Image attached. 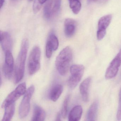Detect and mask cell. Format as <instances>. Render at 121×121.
<instances>
[{
  "label": "cell",
  "mask_w": 121,
  "mask_h": 121,
  "mask_svg": "<svg viewBox=\"0 0 121 121\" xmlns=\"http://www.w3.org/2000/svg\"><path fill=\"white\" fill-rule=\"evenodd\" d=\"M48 40L51 43L54 51H56L58 48L59 42L58 38L53 32L49 34Z\"/></svg>",
  "instance_id": "obj_20"
},
{
  "label": "cell",
  "mask_w": 121,
  "mask_h": 121,
  "mask_svg": "<svg viewBox=\"0 0 121 121\" xmlns=\"http://www.w3.org/2000/svg\"><path fill=\"white\" fill-rule=\"evenodd\" d=\"M73 58V52L70 47H65L60 52L56 60L55 64L61 75H66Z\"/></svg>",
  "instance_id": "obj_2"
},
{
  "label": "cell",
  "mask_w": 121,
  "mask_h": 121,
  "mask_svg": "<svg viewBox=\"0 0 121 121\" xmlns=\"http://www.w3.org/2000/svg\"><path fill=\"white\" fill-rule=\"evenodd\" d=\"M53 51V49L51 43L47 40L46 47V54L47 58H50L51 57Z\"/></svg>",
  "instance_id": "obj_23"
},
{
  "label": "cell",
  "mask_w": 121,
  "mask_h": 121,
  "mask_svg": "<svg viewBox=\"0 0 121 121\" xmlns=\"http://www.w3.org/2000/svg\"><path fill=\"white\" fill-rule=\"evenodd\" d=\"M33 0H29V1H33Z\"/></svg>",
  "instance_id": "obj_31"
},
{
  "label": "cell",
  "mask_w": 121,
  "mask_h": 121,
  "mask_svg": "<svg viewBox=\"0 0 121 121\" xmlns=\"http://www.w3.org/2000/svg\"><path fill=\"white\" fill-rule=\"evenodd\" d=\"M0 42L3 51L5 53L11 51L13 46V41L11 35L7 32H0Z\"/></svg>",
  "instance_id": "obj_9"
},
{
  "label": "cell",
  "mask_w": 121,
  "mask_h": 121,
  "mask_svg": "<svg viewBox=\"0 0 121 121\" xmlns=\"http://www.w3.org/2000/svg\"><path fill=\"white\" fill-rule=\"evenodd\" d=\"M29 47V41L27 39H24L22 42L20 51L16 61L14 78L15 83L19 82L24 78Z\"/></svg>",
  "instance_id": "obj_1"
},
{
  "label": "cell",
  "mask_w": 121,
  "mask_h": 121,
  "mask_svg": "<svg viewBox=\"0 0 121 121\" xmlns=\"http://www.w3.org/2000/svg\"><path fill=\"white\" fill-rule=\"evenodd\" d=\"M63 87L60 84H56L52 88L50 93L49 97L50 99L53 102L58 100L63 92Z\"/></svg>",
  "instance_id": "obj_14"
},
{
  "label": "cell",
  "mask_w": 121,
  "mask_h": 121,
  "mask_svg": "<svg viewBox=\"0 0 121 121\" xmlns=\"http://www.w3.org/2000/svg\"><path fill=\"white\" fill-rule=\"evenodd\" d=\"M53 0H48L46 3L43 8V15L46 20L51 19L53 15Z\"/></svg>",
  "instance_id": "obj_18"
},
{
  "label": "cell",
  "mask_w": 121,
  "mask_h": 121,
  "mask_svg": "<svg viewBox=\"0 0 121 121\" xmlns=\"http://www.w3.org/2000/svg\"><path fill=\"white\" fill-rule=\"evenodd\" d=\"M35 90L34 86H31L27 90L21 102L19 110V115L21 119L25 118L29 112L30 109V101L34 92Z\"/></svg>",
  "instance_id": "obj_5"
},
{
  "label": "cell",
  "mask_w": 121,
  "mask_h": 121,
  "mask_svg": "<svg viewBox=\"0 0 121 121\" xmlns=\"http://www.w3.org/2000/svg\"><path fill=\"white\" fill-rule=\"evenodd\" d=\"M42 5L37 0H35L33 5V10L34 13L36 14L39 12L41 8Z\"/></svg>",
  "instance_id": "obj_25"
},
{
  "label": "cell",
  "mask_w": 121,
  "mask_h": 121,
  "mask_svg": "<svg viewBox=\"0 0 121 121\" xmlns=\"http://www.w3.org/2000/svg\"><path fill=\"white\" fill-rule=\"evenodd\" d=\"M99 103L98 100L93 102L89 107L86 115V120L95 121L97 118Z\"/></svg>",
  "instance_id": "obj_12"
},
{
  "label": "cell",
  "mask_w": 121,
  "mask_h": 121,
  "mask_svg": "<svg viewBox=\"0 0 121 121\" xmlns=\"http://www.w3.org/2000/svg\"><path fill=\"white\" fill-rule=\"evenodd\" d=\"M5 0H0V9H1L4 5Z\"/></svg>",
  "instance_id": "obj_28"
},
{
  "label": "cell",
  "mask_w": 121,
  "mask_h": 121,
  "mask_svg": "<svg viewBox=\"0 0 121 121\" xmlns=\"http://www.w3.org/2000/svg\"><path fill=\"white\" fill-rule=\"evenodd\" d=\"M121 65V48L110 62L106 70L105 75V78L107 80H109L115 78L117 74Z\"/></svg>",
  "instance_id": "obj_7"
},
{
  "label": "cell",
  "mask_w": 121,
  "mask_h": 121,
  "mask_svg": "<svg viewBox=\"0 0 121 121\" xmlns=\"http://www.w3.org/2000/svg\"><path fill=\"white\" fill-rule=\"evenodd\" d=\"M41 56L40 48L38 46H35L32 50L28 59V68L30 75H34L40 69Z\"/></svg>",
  "instance_id": "obj_3"
},
{
  "label": "cell",
  "mask_w": 121,
  "mask_h": 121,
  "mask_svg": "<svg viewBox=\"0 0 121 121\" xmlns=\"http://www.w3.org/2000/svg\"><path fill=\"white\" fill-rule=\"evenodd\" d=\"M69 6L75 14H78L80 11L81 4L80 0H68Z\"/></svg>",
  "instance_id": "obj_19"
},
{
  "label": "cell",
  "mask_w": 121,
  "mask_h": 121,
  "mask_svg": "<svg viewBox=\"0 0 121 121\" xmlns=\"http://www.w3.org/2000/svg\"><path fill=\"white\" fill-rule=\"evenodd\" d=\"M70 96L67 95L63 103V105L61 110L60 113L61 117L63 119H65L67 116L68 114V106L69 102Z\"/></svg>",
  "instance_id": "obj_21"
},
{
  "label": "cell",
  "mask_w": 121,
  "mask_h": 121,
  "mask_svg": "<svg viewBox=\"0 0 121 121\" xmlns=\"http://www.w3.org/2000/svg\"><path fill=\"white\" fill-rule=\"evenodd\" d=\"M62 0H53V15L58 13L61 7Z\"/></svg>",
  "instance_id": "obj_22"
},
{
  "label": "cell",
  "mask_w": 121,
  "mask_h": 121,
  "mask_svg": "<svg viewBox=\"0 0 121 121\" xmlns=\"http://www.w3.org/2000/svg\"><path fill=\"white\" fill-rule=\"evenodd\" d=\"M45 111L40 106L35 105L32 121H44L46 118Z\"/></svg>",
  "instance_id": "obj_15"
},
{
  "label": "cell",
  "mask_w": 121,
  "mask_h": 121,
  "mask_svg": "<svg viewBox=\"0 0 121 121\" xmlns=\"http://www.w3.org/2000/svg\"><path fill=\"white\" fill-rule=\"evenodd\" d=\"M4 108H5L4 114L2 121H10L14 116L15 111L14 103L8 105Z\"/></svg>",
  "instance_id": "obj_16"
},
{
  "label": "cell",
  "mask_w": 121,
  "mask_h": 121,
  "mask_svg": "<svg viewBox=\"0 0 121 121\" xmlns=\"http://www.w3.org/2000/svg\"><path fill=\"white\" fill-rule=\"evenodd\" d=\"M98 0H87V2L88 3H90L92 1H95V2H96V1H98Z\"/></svg>",
  "instance_id": "obj_30"
},
{
  "label": "cell",
  "mask_w": 121,
  "mask_h": 121,
  "mask_svg": "<svg viewBox=\"0 0 121 121\" xmlns=\"http://www.w3.org/2000/svg\"><path fill=\"white\" fill-rule=\"evenodd\" d=\"M61 117H61L60 112L58 113L57 116H56V121H61Z\"/></svg>",
  "instance_id": "obj_27"
},
{
  "label": "cell",
  "mask_w": 121,
  "mask_h": 121,
  "mask_svg": "<svg viewBox=\"0 0 121 121\" xmlns=\"http://www.w3.org/2000/svg\"><path fill=\"white\" fill-rule=\"evenodd\" d=\"M41 4H43L47 2L48 0H37Z\"/></svg>",
  "instance_id": "obj_29"
},
{
  "label": "cell",
  "mask_w": 121,
  "mask_h": 121,
  "mask_svg": "<svg viewBox=\"0 0 121 121\" xmlns=\"http://www.w3.org/2000/svg\"><path fill=\"white\" fill-rule=\"evenodd\" d=\"M112 18V16L111 14L105 15L101 17L98 21V29L106 30L111 22Z\"/></svg>",
  "instance_id": "obj_17"
},
{
  "label": "cell",
  "mask_w": 121,
  "mask_h": 121,
  "mask_svg": "<svg viewBox=\"0 0 121 121\" xmlns=\"http://www.w3.org/2000/svg\"><path fill=\"white\" fill-rule=\"evenodd\" d=\"M91 77L86 78L81 83L80 86V93L83 102H87L89 100V89L91 82Z\"/></svg>",
  "instance_id": "obj_10"
},
{
  "label": "cell",
  "mask_w": 121,
  "mask_h": 121,
  "mask_svg": "<svg viewBox=\"0 0 121 121\" xmlns=\"http://www.w3.org/2000/svg\"><path fill=\"white\" fill-rule=\"evenodd\" d=\"M26 91V85L25 82L19 84L5 98L2 104V108H4L8 105L14 103L21 96L25 95Z\"/></svg>",
  "instance_id": "obj_6"
},
{
  "label": "cell",
  "mask_w": 121,
  "mask_h": 121,
  "mask_svg": "<svg viewBox=\"0 0 121 121\" xmlns=\"http://www.w3.org/2000/svg\"><path fill=\"white\" fill-rule=\"evenodd\" d=\"M105 0V1H107V0Z\"/></svg>",
  "instance_id": "obj_33"
},
{
  "label": "cell",
  "mask_w": 121,
  "mask_h": 121,
  "mask_svg": "<svg viewBox=\"0 0 121 121\" xmlns=\"http://www.w3.org/2000/svg\"><path fill=\"white\" fill-rule=\"evenodd\" d=\"M117 120H121V87L119 93V104L117 113Z\"/></svg>",
  "instance_id": "obj_24"
},
{
  "label": "cell",
  "mask_w": 121,
  "mask_h": 121,
  "mask_svg": "<svg viewBox=\"0 0 121 121\" xmlns=\"http://www.w3.org/2000/svg\"><path fill=\"white\" fill-rule=\"evenodd\" d=\"M12 1H15V0H12Z\"/></svg>",
  "instance_id": "obj_32"
},
{
  "label": "cell",
  "mask_w": 121,
  "mask_h": 121,
  "mask_svg": "<svg viewBox=\"0 0 121 121\" xmlns=\"http://www.w3.org/2000/svg\"><path fill=\"white\" fill-rule=\"evenodd\" d=\"M85 67L80 64H74L70 68L71 75L68 81V86L70 89L75 88L80 81L84 74Z\"/></svg>",
  "instance_id": "obj_4"
},
{
  "label": "cell",
  "mask_w": 121,
  "mask_h": 121,
  "mask_svg": "<svg viewBox=\"0 0 121 121\" xmlns=\"http://www.w3.org/2000/svg\"><path fill=\"white\" fill-rule=\"evenodd\" d=\"M76 22L73 19L68 18L64 22V32L68 37H71L75 32Z\"/></svg>",
  "instance_id": "obj_11"
},
{
  "label": "cell",
  "mask_w": 121,
  "mask_h": 121,
  "mask_svg": "<svg viewBox=\"0 0 121 121\" xmlns=\"http://www.w3.org/2000/svg\"><path fill=\"white\" fill-rule=\"evenodd\" d=\"M106 34V30L98 29L97 31V38L98 40H102L105 36Z\"/></svg>",
  "instance_id": "obj_26"
},
{
  "label": "cell",
  "mask_w": 121,
  "mask_h": 121,
  "mask_svg": "<svg viewBox=\"0 0 121 121\" xmlns=\"http://www.w3.org/2000/svg\"><path fill=\"white\" fill-rule=\"evenodd\" d=\"M82 108L81 105H77L73 107L69 112V121H79L82 117Z\"/></svg>",
  "instance_id": "obj_13"
},
{
  "label": "cell",
  "mask_w": 121,
  "mask_h": 121,
  "mask_svg": "<svg viewBox=\"0 0 121 121\" xmlns=\"http://www.w3.org/2000/svg\"><path fill=\"white\" fill-rule=\"evenodd\" d=\"M5 53V57L3 70L5 76L8 79H10L14 71V58L11 51L7 52Z\"/></svg>",
  "instance_id": "obj_8"
}]
</instances>
